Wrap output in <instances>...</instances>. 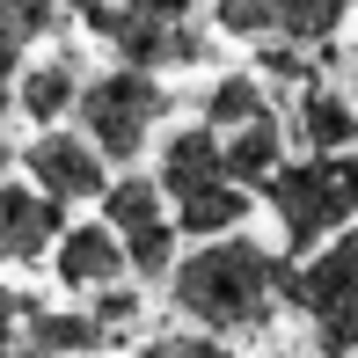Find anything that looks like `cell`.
Instances as JSON below:
<instances>
[{"instance_id": "21", "label": "cell", "mask_w": 358, "mask_h": 358, "mask_svg": "<svg viewBox=\"0 0 358 358\" xmlns=\"http://www.w3.org/2000/svg\"><path fill=\"white\" fill-rule=\"evenodd\" d=\"M15 161H22V154H15V146L0 139V183H8V169H15Z\"/></svg>"}, {"instance_id": "16", "label": "cell", "mask_w": 358, "mask_h": 358, "mask_svg": "<svg viewBox=\"0 0 358 358\" xmlns=\"http://www.w3.org/2000/svg\"><path fill=\"white\" fill-rule=\"evenodd\" d=\"M205 124H213V132H241V124L249 117H264L271 110V80L256 73V66H241V73H220L213 88H205Z\"/></svg>"}, {"instance_id": "5", "label": "cell", "mask_w": 358, "mask_h": 358, "mask_svg": "<svg viewBox=\"0 0 358 358\" xmlns=\"http://www.w3.org/2000/svg\"><path fill=\"white\" fill-rule=\"evenodd\" d=\"M285 307H300L315 322L322 358H358V234L344 227L336 241H322L315 256L292 264Z\"/></svg>"}, {"instance_id": "24", "label": "cell", "mask_w": 358, "mask_h": 358, "mask_svg": "<svg viewBox=\"0 0 358 358\" xmlns=\"http://www.w3.org/2000/svg\"><path fill=\"white\" fill-rule=\"evenodd\" d=\"M351 8H358V0H351Z\"/></svg>"}, {"instance_id": "15", "label": "cell", "mask_w": 358, "mask_h": 358, "mask_svg": "<svg viewBox=\"0 0 358 358\" xmlns=\"http://www.w3.org/2000/svg\"><path fill=\"white\" fill-rule=\"evenodd\" d=\"M110 329L95 315H52V307H37L22 329V358H80V351H103Z\"/></svg>"}, {"instance_id": "17", "label": "cell", "mask_w": 358, "mask_h": 358, "mask_svg": "<svg viewBox=\"0 0 358 358\" xmlns=\"http://www.w3.org/2000/svg\"><path fill=\"white\" fill-rule=\"evenodd\" d=\"M249 183H213V190H198V198H183L176 205V227L183 234H198V241H213V234H241V220H249Z\"/></svg>"}, {"instance_id": "4", "label": "cell", "mask_w": 358, "mask_h": 358, "mask_svg": "<svg viewBox=\"0 0 358 358\" xmlns=\"http://www.w3.org/2000/svg\"><path fill=\"white\" fill-rule=\"evenodd\" d=\"M169 88H161V73L146 66H110V73H88V88H80V132H88L95 146H103L110 161H139L146 146H154L161 117H169Z\"/></svg>"}, {"instance_id": "12", "label": "cell", "mask_w": 358, "mask_h": 358, "mask_svg": "<svg viewBox=\"0 0 358 358\" xmlns=\"http://www.w3.org/2000/svg\"><path fill=\"white\" fill-rule=\"evenodd\" d=\"M80 88H88L80 59H73V52H44V59H29V66L15 73V110L44 132V124H59V117H73V110H80Z\"/></svg>"}, {"instance_id": "18", "label": "cell", "mask_w": 358, "mask_h": 358, "mask_svg": "<svg viewBox=\"0 0 358 358\" xmlns=\"http://www.w3.org/2000/svg\"><path fill=\"white\" fill-rule=\"evenodd\" d=\"M59 8H66V0H0V37L8 44H44L59 29Z\"/></svg>"}, {"instance_id": "8", "label": "cell", "mask_w": 358, "mask_h": 358, "mask_svg": "<svg viewBox=\"0 0 358 358\" xmlns=\"http://www.w3.org/2000/svg\"><path fill=\"white\" fill-rule=\"evenodd\" d=\"M351 0H220L213 29L227 37H292V44H329L344 29Z\"/></svg>"}, {"instance_id": "7", "label": "cell", "mask_w": 358, "mask_h": 358, "mask_svg": "<svg viewBox=\"0 0 358 358\" xmlns=\"http://www.w3.org/2000/svg\"><path fill=\"white\" fill-rule=\"evenodd\" d=\"M22 169H29V183L52 190L59 205H88V198H103V190H110V169H117V161H110L88 132L44 124V132L22 146Z\"/></svg>"}, {"instance_id": "6", "label": "cell", "mask_w": 358, "mask_h": 358, "mask_svg": "<svg viewBox=\"0 0 358 358\" xmlns=\"http://www.w3.org/2000/svg\"><path fill=\"white\" fill-rule=\"evenodd\" d=\"M103 220L124 234V256H132V278H169L183 256H176V205L169 190H161V176H110L103 190Z\"/></svg>"}, {"instance_id": "22", "label": "cell", "mask_w": 358, "mask_h": 358, "mask_svg": "<svg viewBox=\"0 0 358 358\" xmlns=\"http://www.w3.org/2000/svg\"><path fill=\"white\" fill-rule=\"evenodd\" d=\"M8 110H15V80H0V117H8Z\"/></svg>"}, {"instance_id": "14", "label": "cell", "mask_w": 358, "mask_h": 358, "mask_svg": "<svg viewBox=\"0 0 358 358\" xmlns=\"http://www.w3.org/2000/svg\"><path fill=\"white\" fill-rule=\"evenodd\" d=\"M285 161H292V124L278 117V110H264V117H249L241 132H227V169H234V183L264 190Z\"/></svg>"}, {"instance_id": "2", "label": "cell", "mask_w": 358, "mask_h": 358, "mask_svg": "<svg viewBox=\"0 0 358 358\" xmlns=\"http://www.w3.org/2000/svg\"><path fill=\"white\" fill-rule=\"evenodd\" d=\"M264 205L278 213L285 256H315L322 241H336L358 220V146L285 161V169L264 183Z\"/></svg>"}, {"instance_id": "11", "label": "cell", "mask_w": 358, "mask_h": 358, "mask_svg": "<svg viewBox=\"0 0 358 358\" xmlns=\"http://www.w3.org/2000/svg\"><path fill=\"white\" fill-rule=\"evenodd\" d=\"M154 176H161V190H169V205H183V198H198V190H213L227 183V132H213V124H183V132H169L161 139V161H154Z\"/></svg>"}, {"instance_id": "1", "label": "cell", "mask_w": 358, "mask_h": 358, "mask_svg": "<svg viewBox=\"0 0 358 358\" xmlns=\"http://www.w3.org/2000/svg\"><path fill=\"white\" fill-rule=\"evenodd\" d=\"M285 285H292V256H271L249 234H213L169 271V307L213 336H241V329H271V315L285 307Z\"/></svg>"}, {"instance_id": "19", "label": "cell", "mask_w": 358, "mask_h": 358, "mask_svg": "<svg viewBox=\"0 0 358 358\" xmlns=\"http://www.w3.org/2000/svg\"><path fill=\"white\" fill-rule=\"evenodd\" d=\"M139 358H234V351H227V336H213V329L190 322V329H176V336H146Z\"/></svg>"}, {"instance_id": "20", "label": "cell", "mask_w": 358, "mask_h": 358, "mask_svg": "<svg viewBox=\"0 0 358 358\" xmlns=\"http://www.w3.org/2000/svg\"><path fill=\"white\" fill-rule=\"evenodd\" d=\"M88 315L110 329V344H117V329H132L139 322V292L132 285H103V292H88Z\"/></svg>"}, {"instance_id": "13", "label": "cell", "mask_w": 358, "mask_h": 358, "mask_svg": "<svg viewBox=\"0 0 358 358\" xmlns=\"http://www.w3.org/2000/svg\"><path fill=\"white\" fill-rule=\"evenodd\" d=\"M292 139H300V154L358 146V95L329 88V80H307V88L292 95Z\"/></svg>"}, {"instance_id": "9", "label": "cell", "mask_w": 358, "mask_h": 358, "mask_svg": "<svg viewBox=\"0 0 358 358\" xmlns=\"http://www.w3.org/2000/svg\"><path fill=\"white\" fill-rule=\"evenodd\" d=\"M52 278L66 292H103V285H124L132 278V256H124V234L110 220H80L59 234L52 249Z\"/></svg>"}, {"instance_id": "3", "label": "cell", "mask_w": 358, "mask_h": 358, "mask_svg": "<svg viewBox=\"0 0 358 358\" xmlns=\"http://www.w3.org/2000/svg\"><path fill=\"white\" fill-rule=\"evenodd\" d=\"M88 29L124 59V66L146 73H176V66H198L213 44L198 29V0H95Z\"/></svg>"}, {"instance_id": "10", "label": "cell", "mask_w": 358, "mask_h": 358, "mask_svg": "<svg viewBox=\"0 0 358 358\" xmlns=\"http://www.w3.org/2000/svg\"><path fill=\"white\" fill-rule=\"evenodd\" d=\"M66 234V205L37 183H0V264H44Z\"/></svg>"}, {"instance_id": "23", "label": "cell", "mask_w": 358, "mask_h": 358, "mask_svg": "<svg viewBox=\"0 0 358 358\" xmlns=\"http://www.w3.org/2000/svg\"><path fill=\"white\" fill-rule=\"evenodd\" d=\"M66 8H73V15H88V8H95V0H66Z\"/></svg>"}]
</instances>
